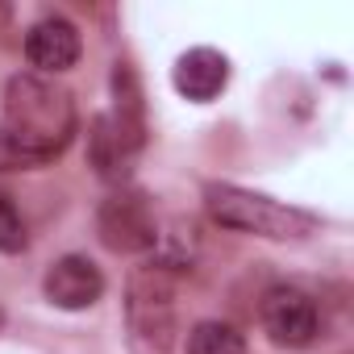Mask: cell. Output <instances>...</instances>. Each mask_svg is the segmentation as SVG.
<instances>
[{
  "label": "cell",
  "instance_id": "cell-11",
  "mask_svg": "<svg viewBox=\"0 0 354 354\" xmlns=\"http://www.w3.org/2000/svg\"><path fill=\"white\" fill-rule=\"evenodd\" d=\"M26 246H30L26 217H21V209L13 205V196L0 192V250H5V254H21Z\"/></svg>",
  "mask_w": 354,
  "mask_h": 354
},
{
  "label": "cell",
  "instance_id": "cell-5",
  "mask_svg": "<svg viewBox=\"0 0 354 354\" xmlns=\"http://www.w3.org/2000/svg\"><path fill=\"white\" fill-rule=\"evenodd\" d=\"M259 317H263V329L275 346L283 350H304L313 346L317 329H321V313H317V300L292 283H279L263 296L259 304Z\"/></svg>",
  "mask_w": 354,
  "mask_h": 354
},
{
  "label": "cell",
  "instance_id": "cell-1",
  "mask_svg": "<svg viewBox=\"0 0 354 354\" xmlns=\"http://www.w3.org/2000/svg\"><path fill=\"white\" fill-rule=\"evenodd\" d=\"M75 100L46 75H13L0 121V167H38L59 158L75 138Z\"/></svg>",
  "mask_w": 354,
  "mask_h": 354
},
{
  "label": "cell",
  "instance_id": "cell-8",
  "mask_svg": "<svg viewBox=\"0 0 354 354\" xmlns=\"http://www.w3.org/2000/svg\"><path fill=\"white\" fill-rule=\"evenodd\" d=\"M142 146H146V138H133V133L117 129L104 113L92 121V133H88V158H92V167H96L100 180L125 188V180H129V171H133Z\"/></svg>",
  "mask_w": 354,
  "mask_h": 354
},
{
  "label": "cell",
  "instance_id": "cell-9",
  "mask_svg": "<svg viewBox=\"0 0 354 354\" xmlns=\"http://www.w3.org/2000/svg\"><path fill=\"white\" fill-rule=\"evenodd\" d=\"M80 50H84L80 46V30L67 17H42L26 34V59H30V67H38V75L71 71L80 63Z\"/></svg>",
  "mask_w": 354,
  "mask_h": 354
},
{
  "label": "cell",
  "instance_id": "cell-13",
  "mask_svg": "<svg viewBox=\"0 0 354 354\" xmlns=\"http://www.w3.org/2000/svg\"><path fill=\"white\" fill-rule=\"evenodd\" d=\"M0 325H5V313H0Z\"/></svg>",
  "mask_w": 354,
  "mask_h": 354
},
{
  "label": "cell",
  "instance_id": "cell-7",
  "mask_svg": "<svg viewBox=\"0 0 354 354\" xmlns=\"http://www.w3.org/2000/svg\"><path fill=\"white\" fill-rule=\"evenodd\" d=\"M171 84H175V92H180L184 100L209 104L230 84V59L221 50H213V46H192V50H184L180 59H175Z\"/></svg>",
  "mask_w": 354,
  "mask_h": 354
},
{
  "label": "cell",
  "instance_id": "cell-12",
  "mask_svg": "<svg viewBox=\"0 0 354 354\" xmlns=\"http://www.w3.org/2000/svg\"><path fill=\"white\" fill-rule=\"evenodd\" d=\"M9 17H13V9H9V5H0V26H5Z\"/></svg>",
  "mask_w": 354,
  "mask_h": 354
},
{
  "label": "cell",
  "instance_id": "cell-10",
  "mask_svg": "<svg viewBox=\"0 0 354 354\" xmlns=\"http://www.w3.org/2000/svg\"><path fill=\"white\" fill-rule=\"evenodd\" d=\"M184 354H246V337L230 321H201L188 329Z\"/></svg>",
  "mask_w": 354,
  "mask_h": 354
},
{
  "label": "cell",
  "instance_id": "cell-3",
  "mask_svg": "<svg viewBox=\"0 0 354 354\" xmlns=\"http://www.w3.org/2000/svg\"><path fill=\"white\" fill-rule=\"evenodd\" d=\"M205 209L221 230L234 234H254L271 242H300L317 230V217L292 205H279L263 192L238 188V184H205Z\"/></svg>",
  "mask_w": 354,
  "mask_h": 354
},
{
  "label": "cell",
  "instance_id": "cell-6",
  "mask_svg": "<svg viewBox=\"0 0 354 354\" xmlns=\"http://www.w3.org/2000/svg\"><path fill=\"white\" fill-rule=\"evenodd\" d=\"M42 292L55 308L80 313V308H92L104 296V271L88 254H63V259L50 263V271L42 279Z\"/></svg>",
  "mask_w": 354,
  "mask_h": 354
},
{
  "label": "cell",
  "instance_id": "cell-2",
  "mask_svg": "<svg viewBox=\"0 0 354 354\" xmlns=\"http://www.w3.org/2000/svg\"><path fill=\"white\" fill-rule=\"evenodd\" d=\"M175 259H150L129 271L125 283V342L129 354H171L180 317H175V288H180Z\"/></svg>",
  "mask_w": 354,
  "mask_h": 354
},
{
  "label": "cell",
  "instance_id": "cell-4",
  "mask_svg": "<svg viewBox=\"0 0 354 354\" xmlns=\"http://www.w3.org/2000/svg\"><path fill=\"white\" fill-rule=\"evenodd\" d=\"M96 234L113 254H146L158 246V217L146 192L117 188L96 209Z\"/></svg>",
  "mask_w": 354,
  "mask_h": 354
}]
</instances>
